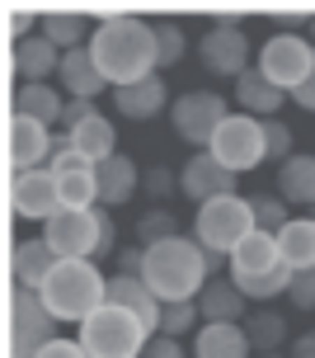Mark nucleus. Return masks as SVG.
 Wrapping results in <instances>:
<instances>
[{"mask_svg":"<svg viewBox=\"0 0 315 358\" xmlns=\"http://www.w3.org/2000/svg\"><path fill=\"white\" fill-rule=\"evenodd\" d=\"M198 311H203V321H226V325H245L249 316V297L240 292V287L230 283V273L221 278H212L207 287H203V297H198Z\"/></svg>","mask_w":315,"mask_h":358,"instance_id":"23","label":"nucleus"},{"mask_svg":"<svg viewBox=\"0 0 315 358\" xmlns=\"http://www.w3.org/2000/svg\"><path fill=\"white\" fill-rule=\"evenodd\" d=\"M235 104H240V113H249V118H278V108L292 99V94H282L273 80H263L259 66H249L240 80H235Z\"/></svg>","mask_w":315,"mask_h":358,"instance_id":"24","label":"nucleus"},{"mask_svg":"<svg viewBox=\"0 0 315 358\" xmlns=\"http://www.w3.org/2000/svg\"><path fill=\"white\" fill-rule=\"evenodd\" d=\"M89 57H94V66L104 71V80L113 90L132 85V80H146V76L160 71L156 29L137 15H113V19H104V24H94Z\"/></svg>","mask_w":315,"mask_h":358,"instance_id":"1","label":"nucleus"},{"mask_svg":"<svg viewBox=\"0 0 315 358\" xmlns=\"http://www.w3.org/2000/svg\"><path fill=\"white\" fill-rule=\"evenodd\" d=\"M235 108H226V99L217 90H184L175 104H170V127H175L179 142H189L193 151H207L212 137L221 132Z\"/></svg>","mask_w":315,"mask_h":358,"instance_id":"8","label":"nucleus"},{"mask_svg":"<svg viewBox=\"0 0 315 358\" xmlns=\"http://www.w3.org/2000/svg\"><path fill=\"white\" fill-rule=\"evenodd\" d=\"M263 142H268V161H278V165L297 156V132L282 118H263Z\"/></svg>","mask_w":315,"mask_h":358,"instance_id":"36","label":"nucleus"},{"mask_svg":"<svg viewBox=\"0 0 315 358\" xmlns=\"http://www.w3.org/2000/svg\"><path fill=\"white\" fill-rule=\"evenodd\" d=\"M230 283L240 287L249 302L287 297V287H292V268H287V259H282L278 241L263 236V231L249 236L245 245L230 255Z\"/></svg>","mask_w":315,"mask_h":358,"instance_id":"4","label":"nucleus"},{"mask_svg":"<svg viewBox=\"0 0 315 358\" xmlns=\"http://www.w3.org/2000/svg\"><path fill=\"white\" fill-rule=\"evenodd\" d=\"M306 38L315 43V15H306Z\"/></svg>","mask_w":315,"mask_h":358,"instance_id":"46","label":"nucleus"},{"mask_svg":"<svg viewBox=\"0 0 315 358\" xmlns=\"http://www.w3.org/2000/svg\"><path fill=\"white\" fill-rule=\"evenodd\" d=\"M108 306H123L132 311L141 325H146V335H160V316H165V302H160L151 287L141 283V278H127V273H108Z\"/></svg>","mask_w":315,"mask_h":358,"instance_id":"17","label":"nucleus"},{"mask_svg":"<svg viewBox=\"0 0 315 358\" xmlns=\"http://www.w3.org/2000/svg\"><path fill=\"white\" fill-rule=\"evenodd\" d=\"M61 108H66V94L47 80H34V85L15 90V113L24 118H38V123H61Z\"/></svg>","mask_w":315,"mask_h":358,"instance_id":"28","label":"nucleus"},{"mask_svg":"<svg viewBox=\"0 0 315 358\" xmlns=\"http://www.w3.org/2000/svg\"><path fill=\"white\" fill-rule=\"evenodd\" d=\"M10 208H15L19 222H52L61 213V189H57L52 170H24V175H10Z\"/></svg>","mask_w":315,"mask_h":358,"instance_id":"13","label":"nucleus"},{"mask_svg":"<svg viewBox=\"0 0 315 358\" xmlns=\"http://www.w3.org/2000/svg\"><path fill=\"white\" fill-rule=\"evenodd\" d=\"M43 241L52 245L57 259H94V250H99V217H94V208H61L43 227Z\"/></svg>","mask_w":315,"mask_h":358,"instance_id":"12","label":"nucleus"},{"mask_svg":"<svg viewBox=\"0 0 315 358\" xmlns=\"http://www.w3.org/2000/svg\"><path fill=\"white\" fill-rule=\"evenodd\" d=\"M99 113V104L94 99H66V108H61V132H75L80 123H89Z\"/></svg>","mask_w":315,"mask_h":358,"instance_id":"40","label":"nucleus"},{"mask_svg":"<svg viewBox=\"0 0 315 358\" xmlns=\"http://www.w3.org/2000/svg\"><path fill=\"white\" fill-rule=\"evenodd\" d=\"M57 189H61V208H94L99 203L94 170H66V175H57Z\"/></svg>","mask_w":315,"mask_h":358,"instance_id":"31","label":"nucleus"},{"mask_svg":"<svg viewBox=\"0 0 315 358\" xmlns=\"http://www.w3.org/2000/svg\"><path fill=\"white\" fill-rule=\"evenodd\" d=\"M38 297L57 325H85L99 306H108V273H99L94 259H57Z\"/></svg>","mask_w":315,"mask_h":358,"instance_id":"3","label":"nucleus"},{"mask_svg":"<svg viewBox=\"0 0 315 358\" xmlns=\"http://www.w3.org/2000/svg\"><path fill=\"white\" fill-rule=\"evenodd\" d=\"M273 241H278V250H282V259H287L292 273L315 268V222H311V217H292Z\"/></svg>","mask_w":315,"mask_h":358,"instance_id":"27","label":"nucleus"},{"mask_svg":"<svg viewBox=\"0 0 315 358\" xmlns=\"http://www.w3.org/2000/svg\"><path fill=\"white\" fill-rule=\"evenodd\" d=\"M94 179H99V208H123V203H132L141 189V170L132 156H108V161L94 165Z\"/></svg>","mask_w":315,"mask_h":358,"instance_id":"19","label":"nucleus"},{"mask_svg":"<svg viewBox=\"0 0 315 358\" xmlns=\"http://www.w3.org/2000/svg\"><path fill=\"white\" fill-rule=\"evenodd\" d=\"M38 358H89V354H85V344H80V340L57 335L52 344H43V349H38Z\"/></svg>","mask_w":315,"mask_h":358,"instance_id":"43","label":"nucleus"},{"mask_svg":"<svg viewBox=\"0 0 315 358\" xmlns=\"http://www.w3.org/2000/svg\"><path fill=\"white\" fill-rule=\"evenodd\" d=\"M278 198L287 208H292V203L315 208V156L311 151H297L292 161L278 165Z\"/></svg>","mask_w":315,"mask_h":358,"instance_id":"26","label":"nucleus"},{"mask_svg":"<svg viewBox=\"0 0 315 358\" xmlns=\"http://www.w3.org/2000/svg\"><path fill=\"white\" fill-rule=\"evenodd\" d=\"M66 142L75 156H85L89 165L108 161V156H118V127H113V118L108 113H94L89 123H80L75 132H66Z\"/></svg>","mask_w":315,"mask_h":358,"instance_id":"25","label":"nucleus"},{"mask_svg":"<svg viewBox=\"0 0 315 358\" xmlns=\"http://www.w3.org/2000/svg\"><path fill=\"white\" fill-rule=\"evenodd\" d=\"M179 231V217L170 208H151V213L137 217V245H165V241H175Z\"/></svg>","mask_w":315,"mask_h":358,"instance_id":"32","label":"nucleus"},{"mask_svg":"<svg viewBox=\"0 0 315 358\" xmlns=\"http://www.w3.org/2000/svg\"><path fill=\"white\" fill-rule=\"evenodd\" d=\"M198 330H203V311H198V302H165L160 335H170V340H184V335H198Z\"/></svg>","mask_w":315,"mask_h":358,"instance_id":"35","label":"nucleus"},{"mask_svg":"<svg viewBox=\"0 0 315 358\" xmlns=\"http://www.w3.org/2000/svg\"><path fill=\"white\" fill-rule=\"evenodd\" d=\"M193 358H254L245 325L226 321H203V330L193 335Z\"/></svg>","mask_w":315,"mask_h":358,"instance_id":"22","label":"nucleus"},{"mask_svg":"<svg viewBox=\"0 0 315 358\" xmlns=\"http://www.w3.org/2000/svg\"><path fill=\"white\" fill-rule=\"evenodd\" d=\"M57 85L66 99H99L108 90L104 71L94 66L89 48H75V52H61V66H57Z\"/></svg>","mask_w":315,"mask_h":358,"instance_id":"18","label":"nucleus"},{"mask_svg":"<svg viewBox=\"0 0 315 358\" xmlns=\"http://www.w3.org/2000/svg\"><path fill=\"white\" fill-rule=\"evenodd\" d=\"M217 161L226 165L230 175H249L259 161H268V142H263V118H249V113H230L226 123H221V132L212 137L207 146Z\"/></svg>","mask_w":315,"mask_h":358,"instance_id":"10","label":"nucleus"},{"mask_svg":"<svg viewBox=\"0 0 315 358\" xmlns=\"http://www.w3.org/2000/svg\"><path fill=\"white\" fill-rule=\"evenodd\" d=\"M249 236H254V213H249V198H240V194L212 198L193 217V241L212 255H226L230 259Z\"/></svg>","mask_w":315,"mask_h":358,"instance_id":"5","label":"nucleus"},{"mask_svg":"<svg viewBox=\"0 0 315 358\" xmlns=\"http://www.w3.org/2000/svg\"><path fill=\"white\" fill-rule=\"evenodd\" d=\"M94 217H99V250H94V264H99V259H113V255L123 250V245H118V227H113V208H94Z\"/></svg>","mask_w":315,"mask_h":358,"instance_id":"38","label":"nucleus"},{"mask_svg":"<svg viewBox=\"0 0 315 358\" xmlns=\"http://www.w3.org/2000/svg\"><path fill=\"white\" fill-rule=\"evenodd\" d=\"M57 66H61V48H57V43H47L43 34H34V38H24V43H15V48H10V71H15L24 85L57 76Z\"/></svg>","mask_w":315,"mask_h":358,"instance_id":"20","label":"nucleus"},{"mask_svg":"<svg viewBox=\"0 0 315 358\" xmlns=\"http://www.w3.org/2000/svg\"><path fill=\"white\" fill-rule=\"evenodd\" d=\"M38 34L47 38V43H57L61 52H75V48H89L94 29H89L80 15H43V29H38Z\"/></svg>","mask_w":315,"mask_h":358,"instance_id":"30","label":"nucleus"},{"mask_svg":"<svg viewBox=\"0 0 315 358\" xmlns=\"http://www.w3.org/2000/svg\"><path fill=\"white\" fill-rule=\"evenodd\" d=\"M141 283L151 287L160 302H198L203 287L212 283L207 250H203L193 236H175V241H165V245H146Z\"/></svg>","mask_w":315,"mask_h":358,"instance_id":"2","label":"nucleus"},{"mask_svg":"<svg viewBox=\"0 0 315 358\" xmlns=\"http://www.w3.org/2000/svg\"><path fill=\"white\" fill-rule=\"evenodd\" d=\"M254 43H249L245 24L240 19H217L207 24V34L198 38V62H203V71L217 76V80H240V76L254 66Z\"/></svg>","mask_w":315,"mask_h":358,"instance_id":"7","label":"nucleus"},{"mask_svg":"<svg viewBox=\"0 0 315 358\" xmlns=\"http://www.w3.org/2000/svg\"><path fill=\"white\" fill-rule=\"evenodd\" d=\"M146 325L123 311V306H99L85 325H80V344L89 358H141L146 349Z\"/></svg>","mask_w":315,"mask_h":358,"instance_id":"6","label":"nucleus"},{"mask_svg":"<svg viewBox=\"0 0 315 358\" xmlns=\"http://www.w3.org/2000/svg\"><path fill=\"white\" fill-rule=\"evenodd\" d=\"M52 340H57V321L43 306V297L29 287H15L10 292V354L5 358H38V349Z\"/></svg>","mask_w":315,"mask_h":358,"instance_id":"11","label":"nucleus"},{"mask_svg":"<svg viewBox=\"0 0 315 358\" xmlns=\"http://www.w3.org/2000/svg\"><path fill=\"white\" fill-rule=\"evenodd\" d=\"M141 264H146V245H123V250L113 255V273L141 278Z\"/></svg>","mask_w":315,"mask_h":358,"instance_id":"41","label":"nucleus"},{"mask_svg":"<svg viewBox=\"0 0 315 358\" xmlns=\"http://www.w3.org/2000/svg\"><path fill=\"white\" fill-rule=\"evenodd\" d=\"M292 358H315V330H306V335H297V344L287 349Z\"/></svg>","mask_w":315,"mask_h":358,"instance_id":"45","label":"nucleus"},{"mask_svg":"<svg viewBox=\"0 0 315 358\" xmlns=\"http://www.w3.org/2000/svg\"><path fill=\"white\" fill-rule=\"evenodd\" d=\"M287 302L297 306V311H315V268H301V273H292Z\"/></svg>","mask_w":315,"mask_h":358,"instance_id":"39","label":"nucleus"},{"mask_svg":"<svg viewBox=\"0 0 315 358\" xmlns=\"http://www.w3.org/2000/svg\"><path fill=\"white\" fill-rule=\"evenodd\" d=\"M175 104L170 99V85H165V76H146V80H132V85H118L113 90V113L127 118V123H151L156 113Z\"/></svg>","mask_w":315,"mask_h":358,"instance_id":"16","label":"nucleus"},{"mask_svg":"<svg viewBox=\"0 0 315 358\" xmlns=\"http://www.w3.org/2000/svg\"><path fill=\"white\" fill-rule=\"evenodd\" d=\"M306 217H311V222H315V208H311V213H306Z\"/></svg>","mask_w":315,"mask_h":358,"instance_id":"48","label":"nucleus"},{"mask_svg":"<svg viewBox=\"0 0 315 358\" xmlns=\"http://www.w3.org/2000/svg\"><path fill=\"white\" fill-rule=\"evenodd\" d=\"M254 358H292V354H282V349H278V354H254Z\"/></svg>","mask_w":315,"mask_h":358,"instance_id":"47","label":"nucleus"},{"mask_svg":"<svg viewBox=\"0 0 315 358\" xmlns=\"http://www.w3.org/2000/svg\"><path fill=\"white\" fill-rule=\"evenodd\" d=\"M151 29H156V57H160V71L179 66V62H184V52H189V38H184V29H179L175 19H156Z\"/></svg>","mask_w":315,"mask_h":358,"instance_id":"34","label":"nucleus"},{"mask_svg":"<svg viewBox=\"0 0 315 358\" xmlns=\"http://www.w3.org/2000/svg\"><path fill=\"white\" fill-rule=\"evenodd\" d=\"M57 268V255L52 245L43 241V236H29V241H19L15 250H10V273H15V287H29V292H38V287L47 283V273Z\"/></svg>","mask_w":315,"mask_h":358,"instance_id":"21","label":"nucleus"},{"mask_svg":"<svg viewBox=\"0 0 315 358\" xmlns=\"http://www.w3.org/2000/svg\"><path fill=\"white\" fill-rule=\"evenodd\" d=\"M249 213H254V231H263V236H278L292 222V208L278 194H254L249 198Z\"/></svg>","mask_w":315,"mask_h":358,"instance_id":"33","label":"nucleus"},{"mask_svg":"<svg viewBox=\"0 0 315 358\" xmlns=\"http://www.w3.org/2000/svg\"><path fill=\"white\" fill-rule=\"evenodd\" d=\"M52 146H57V137L47 132V123L24 118V113H10V175H24V170H47Z\"/></svg>","mask_w":315,"mask_h":358,"instance_id":"15","label":"nucleus"},{"mask_svg":"<svg viewBox=\"0 0 315 358\" xmlns=\"http://www.w3.org/2000/svg\"><path fill=\"white\" fill-rule=\"evenodd\" d=\"M254 66L263 71V80H273L282 94H297L301 80L311 76L315 66V43L306 34H268L263 38Z\"/></svg>","mask_w":315,"mask_h":358,"instance_id":"9","label":"nucleus"},{"mask_svg":"<svg viewBox=\"0 0 315 358\" xmlns=\"http://www.w3.org/2000/svg\"><path fill=\"white\" fill-rule=\"evenodd\" d=\"M245 335L254 344V354H278L282 344H287V316L282 311H249Z\"/></svg>","mask_w":315,"mask_h":358,"instance_id":"29","label":"nucleus"},{"mask_svg":"<svg viewBox=\"0 0 315 358\" xmlns=\"http://www.w3.org/2000/svg\"><path fill=\"white\" fill-rule=\"evenodd\" d=\"M141 189H146V198L165 203V198H175V189H179V170H170V165H146V170H141Z\"/></svg>","mask_w":315,"mask_h":358,"instance_id":"37","label":"nucleus"},{"mask_svg":"<svg viewBox=\"0 0 315 358\" xmlns=\"http://www.w3.org/2000/svg\"><path fill=\"white\" fill-rule=\"evenodd\" d=\"M141 358H189V349H184V340L151 335V340H146V349H141Z\"/></svg>","mask_w":315,"mask_h":358,"instance_id":"42","label":"nucleus"},{"mask_svg":"<svg viewBox=\"0 0 315 358\" xmlns=\"http://www.w3.org/2000/svg\"><path fill=\"white\" fill-rule=\"evenodd\" d=\"M235 179H240V175H230L212 151H193L189 161L179 165V194L203 208V203H212V198L235 194Z\"/></svg>","mask_w":315,"mask_h":358,"instance_id":"14","label":"nucleus"},{"mask_svg":"<svg viewBox=\"0 0 315 358\" xmlns=\"http://www.w3.org/2000/svg\"><path fill=\"white\" fill-rule=\"evenodd\" d=\"M292 99H297V104L306 108V113H315V66H311V76L301 80V90H297V94H292Z\"/></svg>","mask_w":315,"mask_h":358,"instance_id":"44","label":"nucleus"}]
</instances>
